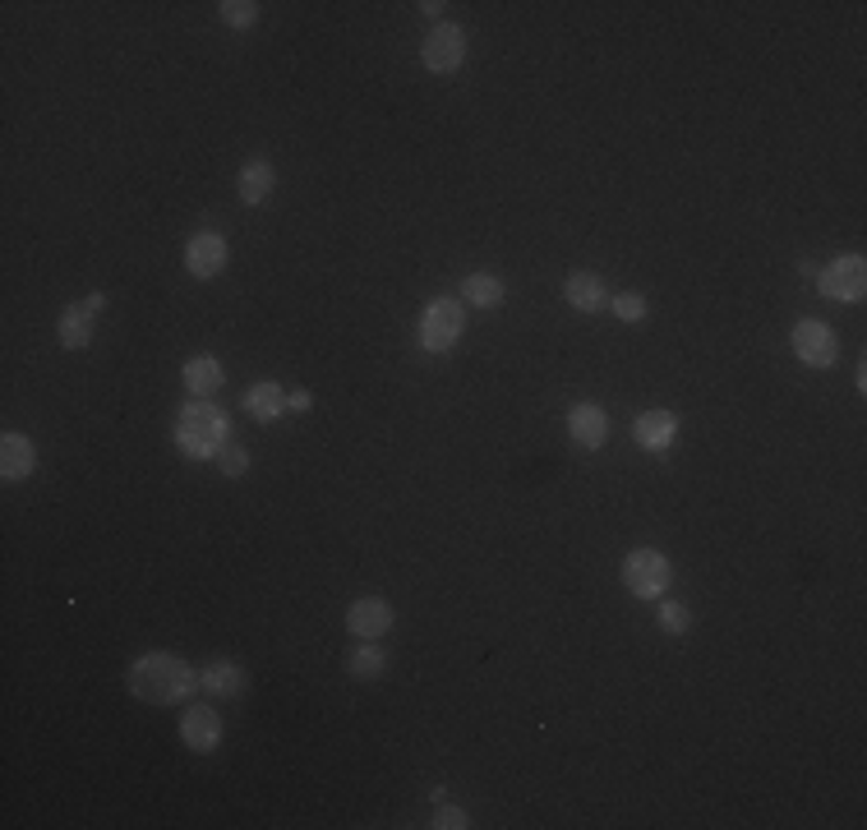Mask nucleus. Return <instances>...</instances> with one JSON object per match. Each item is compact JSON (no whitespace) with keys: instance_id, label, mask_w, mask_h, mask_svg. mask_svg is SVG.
Returning <instances> with one entry per match:
<instances>
[{"instance_id":"9b49d317","label":"nucleus","mask_w":867,"mask_h":830,"mask_svg":"<svg viewBox=\"0 0 867 830\" xmlns=\"http://www.w3.org/2000/svg\"><path fill=\"white\" fill-rule=\"evenodd\" d=\"M568 434H572V443L577 448H605V438H609V416L595 407V401H577V407H568Z\"/></svg>"},{"instance_id":"f257e3e1","label":"nucleus","mask_w":867,"mask_h":830,"mask_svg":"<svg viewBox=\"0 0 867 830\" xmlns=\"http://www.w3.org/2000/svg\"><path fill=\"white\" fill-rule=\"evenodd\" d=\"M125 687H129V697H139L148 706H176L199 687V673L189 669L176 651H148L129 665Z\"/></svg>"},{"instance_id":"ddd939ff","label":"nucleus","mask_w":867,"mask_h":830,"mask_svg":"<svg viewBox=\"0 0 867 830\" xmlns=\"http://www.w3.org/2000/svg\"><path fill=\"white\" fill-rule=\"evenodd\" d=\"M673 434H679V420H673L669 411H642L637 420H632V438H637L646 453H669Z\"/></svg>"},{"instance_id":"2eb2a0df","label":"nucleus","mask_w":867,"mask_h":830,"mask_svg":"<svg viewBox=\"0 0 867 830\" xmlns=\"http://www.w3.org/2000/svg\"><path fill=\"white\" fill-rule=\"evenodd\" d=\"M504 296H508V282L494 273H471L461 282V305H471V310H498Z\"/></svg>"},{"instance_id":"6ab92c4d","label":"nucleus","mask_w":867,"mask_h":830,"mask_svg":"<svg viewBox=\"0 0 867 830\" xmlns=\"http://www.w3.org/2000/svg\"><path fill=\"white\" fill-rule=\"evenodd\" d=\"M245 411L259 424H273L277 416H286V388L282 383H255V388L245 393Z\"/></svg>"},{"instance_id":"20e7f679","label":"nucleus","mask_w":867,"mask_h":830,"mask_svg":"<svg viewBox=\"0 0 867 830\" xmlns=\"http://www.w3.org/2000/svg\"><path fill=\"white\" fill-rule=\"evenodd\" d=\"M669 558L660 549H632L623 558V586L637 595V600H660L669 591Z\"/></svg>"},{"instance_id":"7ed1b4c3","label":"nucleus","mask_w":867,"mask_h":830,"mask_svg":"<svg viewBox=\"0 0 867 830\" xmlns=\"http://www.w3.org/2000/svg\"><path fill=\"white\" fill-rule=\"evenodd\" d=\"M461 327H467V305L453 300V296H438L425 305V314H420V346L425 351H453Z\"/></svg>"},{"instance_id":"39448f33","label":"nucleus","mask_w":867,"mask_h":830,"mask_svg":"<svg viewBox=\"0 0 867 830\" xmlns=\"http://www.w3.org/2000/svg\"><path fill=\"white\" fill-rule=\"evenodd\" d=\"M817 286L826 300H840V305H858L867 296V263L858 255H844L835 263L817 268Z\"/></svg>"},{"instance_id":"f8f14e48","label":"nucleus","mask_w":867,"mask_h":830,"mask_svg":"<svg viewBox=\"0 0 867 830\" xmlns=\"http://www.w3.org/2000/svg\"><path fill=\"white\" fill-rule=\"evenodd\" d=\"M181 739L189 752H213L222 743V716L213 706H189L181 716Z\"/></svg>"},{"instance_id":"a211bd4d","label":"nucleus","mask_w":867,"mask_h":830,"mask_svg":"<svg viewBox=\"0 0 867 830\" xmlns=\"http://www.w3.org/2000/svg\"><path fill=\"white\" fill-rule=\"evenodd\" d=\"M245 683H249V673L236 660H213V665L199 673V687H208L213 697H240Z\"/></svg>"},{"instance_id":"0eeeda50","label":"nucleus","mask_w":867,"mask_h":830,"mask_svg":"<svg viewBox=\"0 0 867 830\" xmlns=\"http://www.w3.org/2000/svg\"><path fill=\"white\" fill-rule=\"evenodd\" d=\"M420 61L430 74H453L467 61V28L461 24H434L430 37L420 42Z\"/></svg>"},{"instance_id":"9d476101","label":"nucleus","mask_w":867,"mask_h":830,"mask_svg":"<svg viewBox=\"0 0 867 830\" xmlns=\"http://www.w3.org/2000/svg\"><path fill=\"white\" fill-rule=\"evenodd\" d=\"M346 628H351V636H360V642L388 636V628H393V605L379 600V595H360V600H351V609H346Z\"/></svg>"},{"instance_id":"393cba45","label":"nucleus","mask_w":867,"mask_h":830,"mask_svg":"<svg viewBox=\"0 0 867 830\" xmlns=\"http://www.w3.org/2000/svg\"><path fill=\"white\" fill-rule=\"evenodd\" d=\"M218 467H222V475H245L249 471V453L245 448H222L218 453Z\"/></svg>"},{"instance_id":"b1692460","label":"nucleus","mask_w":867,"mask_h":830,"mask_svg":"<svg viewBox=\"0 0 867 830\" xmlns=\"http://www.w3.org/2000/svg\"><path fill=\"white\" fill-rule=\"evenodd\" d=\"M660 623H665V632H688L692 628V614L683 609V605H673V600H660Z\"/></svg>"},{"instance_id":"dca6fc26","label":"nucleus","mask_w":867,"mask_h":830,"mask_svg":"<svg viewBox=\"0 0 867 830\" xmlns=\"http://www.w3.org/2000/svg\"><path fill=\"white\" fill-rule=\"evenodd\" d=\"M273 185H277V171H273V162H268V158H249L240 166V199L249 208H259L268 195H273Z\"/></svg>"},{"instance_id":"f3484780","label":"nucleus","mask_w":867,"mask_h":830,"mask_svg":"<svg viewBox=\"0 0 867 830\" xmlns=\"http://www.w3.org/2000/svg\"><path fill=\"white\" fill-rule=\"evenodd\" d=\"M563 296H568L572 310H582V314H595V310H605V305H609L605 282L595 273H572L568 286H563Z\"/></svg>"},{"instance_id":"1a4fd4ad","label":"nucleus","mask_w":867,"mask_h":830,"mask_svg":"<svg viewBox=\"0 0 867 830\" xmlns=\"http://www.w3.org/2000/svg\"><path fill=\"white\" fill-rule=\"evenodd\" d=\"M185 268H189V277L213 282L222 268H226V240L218 236V231H199V236H189V245H185Z\"/></svg>"},{"instance_id":"f03ea898","label":"nucleus","mask_w":867,"mask_h":830,"mask_svg":"<svg viewBox=\"0 0 867 830\" xmlns=\"http://www.w3.org/2000/svg\"><path fill=\"white\" fill-rule=\"evenodd\" d=\"M226 434H231V420L208 397H195L176 416V443H181L185 457H199V461L203 457H218L226 448Z\"/></svg>"},{"instance_id":"4468645a","label":"nucleus","mask_w":867,"mask_h":830,"mask_svg":"<svg viewBox=\"0 0 867 830\" xmlns=\"http://www.w3.org/2000/svg\"><path fill=\"white\" fill-rule=\"evenodd\" d=\"M37 471V448L28 434H5L0 438V475L5 480H28Z\"/></svg>"},{"instance_id":"4be33fe9","label":"nucleus","mask_w":867,"mask_h":830,"mask_svg":"<svg viewBox=\"0 0 867 830\" xmlns=\"http://www.w3.org/2000/svg\"><path fill=\"white\" fill-rule=\"evenodd\" d=\"M218 14H222L226 28H249L259 18V5H255V0H222Z\"/></svg>"},{"instance_id":"aec40b11","label":"nucleus","mask_w":867,"mask_h":830,"mask_svg":"<svg viewBox=\"0 0 867 830\" xmlns=\"http://www.w3.org/2000/svg\"><path fill=\"white\" fill-rule=\"evenodd\" d=\"M181 379H185L189 397H213L222 388V364L213 356H195V360H185Z\"/></svg>"},{"instance_id":"5701e85b","label":"nucleus","mask_w":867,"mask_h":830,"mask_svg":"<svg viewBox=\"0 0 867 830\" xmlns=\"http://www.w3.org/2000/svg\"><path fill=\"white\" fill-rule=\"evenodd\" d=\"M609 310L619 314L623 323H642V319H646V300H642L637 292H623L619 300H609Z\"/></svg>"},{"instance_id":"423d86ee","label":"nucleus","mask_w":867,"mask_h":830,"mask_svg":"<svg viewBox=\"0 0 867 830\" xmlns=\"http://www.w3.org/2000/svg\"><path fill=\"white\" fill-rule=\"evenodd\" d=\"M789 346H794V356L803 364H813V370H831L835 356H840V342L831 333V323H821V319H798L794 333H789Z\"/></svg>"},{"instance_id":"a878e982","label":"nucleus","mask_w":867,"mask_h":830,"mask_svg":"<svg viewBox=\"0 0 867 830\" xmlns=\"http://www.w3.org/2000/svg\"><path fill=\"white\" fill-rule=\"evenodd\" d=\"M430 826H434V830H467V826H471V817L461 813V807H438Z\"/></svg>"},{"instance_id":"bb28decb","label":"nucleus","mask_w":867,"mask_h":830,"mask_svg":"<svg viewBox=\"0 0 867 830\" xmlns=\"http://www.w3.org/2000/svg\"><path fill=\"white\" fill-rule=\"evenodd\" d=\"M286 407H292V411H310V407H314V397L305 393V388H300V393H286Z\"/></svg>"},{"instance_id":"6e6552de","label":"nucleus","mask_w":867,"mask_h":830,"mask_svg":"<svg viewBox=\"0 0 867 830\" xmlns=\"http://www.w3.org/2000/svg\"><path fill=\"white\" fill-rule=\"evenodd\" d=\"M102 310H107V296H88V300L74 305V310L61 314L55 333H61V346H65V351H84V346L92 342V327H98Z\"/></svg>"},{"instance_id":"412c9836","label":"nucleus","mask_w":867,"mask_h":830,"mask_svg":"<svg viewBox=\"0 0 867 830\" xmlns=\"http://www.w3.org/2000/svg\"><path fill=\"white\" fill-rule=\"evenodd\" d=\"M388 669V655H383L374 642H356V651L346 655V673H351V679H379V673Z\"/></svg>"}]
</instances>
